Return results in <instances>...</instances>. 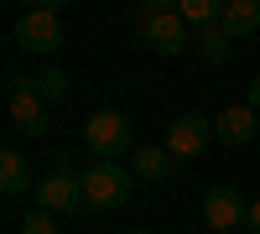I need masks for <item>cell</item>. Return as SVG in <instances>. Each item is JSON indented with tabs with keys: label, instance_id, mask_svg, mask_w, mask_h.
Listing matches in <instances>:
<instances>
[{
	"label": "cell",
	"instance_id": "obj_1",
	"mask_svg": "<svg viewBox=\"0 0 260 234\" xmlns=\"http://www.w3.org/2000/svg\"><path fill=\"white\" fill-rule=\"evenodd\" d=\"M83 151L94 161H120V156H136V130L120 110H99L83 120Z\"/></svg>",
	"mask_w": 260,
	"mask_h": 234
},
{
	"label": "cell",
	"instance_id": "obj_2",
	"mask_svg": "<svg viewBox=\"0 0 260 234\" xmlns=\"http://www.w3.org/2000/svg\"><path fill=\"white\" fill-rule=\"evenodd\" d=\"M11 42H16L21 52H42V57L57 52V47H62V0H42V6L21 11Z\"/></svg>",
	"mask_w": 260,
	"mask_h": 234
},
{
	"label": "cell",
	"instance_id": "obj_3",
	"mask_svg": "<svg viewBox=\"0 0 260 234\" xmlns=\"http://www.w3.org/2000/svg\"><path fill=\"white\" fill-rule=\"evenodd\" d=\"M136 21H141V42H146L156 57H177V52H187L192 31H187V21L172 11V6L151 0V6H141V11H136Z\"/></svg>",
	"mask_w": 260,
	"mask_h": 234
},
{
	"label": "cell",
	"instance_id": "obj_4",
	"mask_svg": "<svg viewBox=\"0 0 260 234\" xmlns=\"http://www.w3.org/2000/svg\"><path fill=\"white\" fill-rule=\"evenodd\" d=\"M6 115H11V125L21 136H47V99L21 73H6Z\"/></svg>",
	"mask_w": 260,
	"mask_h": 234
},
{
	"label": "cell",
	"instance_id": "obj_5",
	"mask_svg": "<svg viewBox=\"0 0 260 234\" xmlns=\"http://www.w3.org/2000/svg\"><path fill=\"white\" fill-rule=\"evenodd\" d=\"M83 198H89V208H120L125 198H130V166H120V161H94V166H83Z\"/></svg>",
	"mask_w": 260,
	"mask_h": 234
},
{
	"label": "cell",
	"instance_id": "obj_6",
	"mask_svg": "<svg viewBox=\"0 0 260 234\" xmlns=\"http://www.w3.org/2000/svg\"><path fill=\"white\" fill-rule=\"evenodd\" d=\"M37 208H47V214H83L89 198H83V177L68 172V166H57L37 182Z\"/></svg>",
	"mask_w": 260,
	"mask_h": 234
},
{
	"label": "cell",
	"instance_id": "obj_7",
	"mask_svg": "<svg viewBox=\"0 0 260 234\" xmlns=\"http://www.w3.org/2000/svg\"><path fill=\"white\" fill-rule=\"evenodd\" d=\"M208 141H213V120L187 110V115H177V120L167 125V141H161V146H167L177 161H198V156L208 151Z\"/></svg>",
	"mask_w": 260,
	"mask_h": 234
},
{
	"label": "cell",
	"instance_id": "obj_8",
	"mask_svg": "<svg viewBox=\"0 0 260 234\" xmlns=\"http://www.w3.org/2000/svg\"><path fill=\"white\" fill-rule=\"evenodd\" d=\"M245 219H250V203L240 198V187H229V182L208 187V198H203V224H208L213 234H229V229H240Z\"/></svg>",
	"mask_w": 260,
	"mask_h": 234
},
{
	"label": "cell",
	"instance_id": "obj_9",
	"mask_svg": "<svg viewBox=\"0 0 260 234\" xmlns=\"http://www.w3.org/2000/svg\"><path fill=\"white\" fill-rule=\"evenodd\" d=\"M213 136H219L224 146H234V151H240V146H250V141L260 136V115L250 110V104H229V110L213 120Z\"/></svg>",
	"mask_w": 260,
	"mask_h": 234
},
{
	"label": "cell",
	"instance_id": "obj_10",
	"mask_svg": "<svg viewBox=\"0 0 260 234\" xmlns=\"http://www.w3.org/2000/svg\"><path fill=\"white\" fill-rule=\"evenodd\" d=\"M177 172V156L167 151V146H136V156H130V177L141 182H167Z\"/></svg>",
	"mask_w": 260,
	"mask_h": 234
},
{
	"label": "cell",
	"instance_id": "obj_11",
	"mask_svg": "<svg viewBox=\"0 0 260 234\" xmlns=\"http://www.w3.org/2000/svg\"><path fill=\"white\" fill-rule=\"evenodd\" d=\"M0 193H6V198H26L31 193V161L21 156L16 146L0 151Z\"/></svg>",
	"mask_w": 260,
	"mask_h": 234
},
{
	"label": "cell",
	"instance_id": "obj_12",
	"mask_svg": "<svg viewBox=\"0 0 260 234\" xmlns=\"http://www.w3.org/2000/svg\"><path fill=\"white\" fill-rule=\"evenodd\" d=\"M224 37L229 42H245L255 26H260V0H224Z\"/></svg>",
	"mask_w": 260,
	"mask_h": 234
},
{
	"label": "cell",
	"instance_id": "obj_13",
	"mask_svg": "<svg viewBox=\"0 0 260 234\" xmlns=\"http://www.w3.org/2000/svg\"><path fill=\"white\" fill-rule=\"evenodd\" d=\"M177 16L187 21V31H213L224 21V0H182Z\"/></svg>",
	"mask_w": 260,
	"mask_h": 234
},
{
	"label": "cell",
	"instance_id": "obj_14",
	"mask_svg": "<svg viewBox=\"0 0 260 234\" xmlns=\"http://www.w3.org/2000/svg\"><path fill=\"white\" fill-rule=\"evenodd\" d=\"M229 52H234V42L224 37V26H213V31H198V57L208 62V68H224V62H229Z\"/></svg>",
	"mask_w": 260,
	"mask_h": 234
},
{
	"label": "cell",
	"instance_id": "obj_15",
	"mask_svg": "<svg viewBox=\"0 0 260 234\" xmlns=\"http://www.w3.org/2000/svg\"><path fill=\"white\" fill-rule=\"evenodd\" d=\"M31 89L47 99V104H57L62 94H68V73H62V68H42V73L31 78Z\"/></svg>",
	"mask_w": 260,
	"mask_h": 234
},
{
	"label": "cell",
	"instance_id": "obj_16",
	"mask_svg": "<svg viewBox=\"0 0 260 234\" xmlns=\"http://www.w3.org/2000/svg\"><path fill=\"white\" fill-rule=\"evenodd\" d=\"M21 234H57V214H47V208H31V214L21 219Z\"/></svg>",
	"mask_w": 260,
	"mask_h": 234
},
{
	"label": "cell",
	"instance_id": "obj_17",
	"mask_svg": "<svg viewBox=\"0 0 260 234\" xmlns=\"http://www.w3.org/2000/svg\"><path fill=\"white\" fill-rule=\"evenodd\" d=\"M245 104H250V110L260 115V78H255V83H250V89H245Z\"/></svg>",
	"mask_w": 260,
	"mask_h": 234
},
{
	"label": "cell",
	"instance_id": "obj_18",
	"mask_svg": "<svg viewBox=\"0 0 260 234\" xmlns=\"http://www.w3.org/2000/svg\"><path fill=\"white\" fill-rule=\"evenodd\" d=\"M245 229H250V234H260V203H250V219H245Z\"/></svg>",
	"mask_w": 260,
	"mask_h": 234
},
{
	"label": "cell",
	"instance_id": "obj_19",
	"mask_svg": "<svg viewBox=\"0 0 260 234\" xmlns=\"http://www.w3.org/2000/svg\"><path fill=\"white\" fill-rule=\"evenodd\" d=\"M130 234H151V229H130Z\"/></svg>",
	"mask_w": 260,
	"mask_h": 234
}]
</instances>
